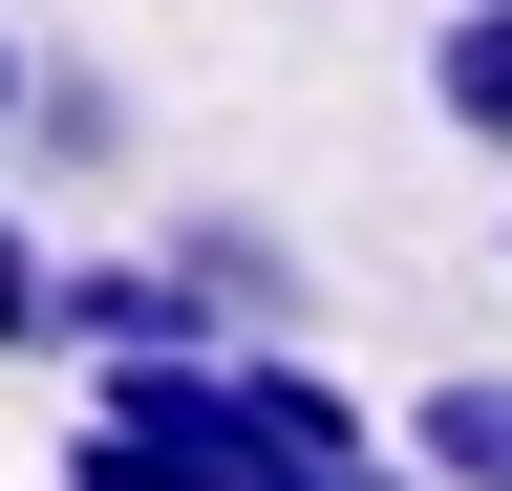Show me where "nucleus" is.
<instances>
[{
    "instance_id": "obj_4",
    "label": "nucleus",
    "mask_w": 512,
    "mask_h": 491,
    "mask_svg": "<svg viewBox=\"0 0 512 491\" xmlns=\"http://www.w3.org/2000/svg\"><path fill=\"white\" fill-rule=\"evenodd\" d=\"M427 107L470 150H512V0H448V43H427Z\"/></svg>"
},
{
    "instance_id": "obj_6",
    "label": "nucleus",
    "mask_w": 512,
    "mask_h": 491,
    "mask_svg": "<svg viewBox=\"0 0 512 491\" xmlns=\"http://www.w3.org/2000/svg\"><path fill=\"white\" fill-rule=\"evenodd\" d=\"M64 491H278L256 449H214V427H192V449H150V427H86V470Z\"/></svg>"
},
{
    "instance_id": "obj_3",
    "label": "nucleus",
    "mask_w": 512,
    "mask_h": 491,
    "mask_svg": "<svg viewBox=\"0 0 512 491\" xmlns=\"http://www.w3.org/2000/svg\"><path fill=\"white\" fill-rule=\"evenodd\" d=\"M171 257H192V299H214L235 342H299V257H278V235H256V214H192Z\"/></svg>"
},
{
    "instance_id": "obj_7",
    "label": "nucleus",
    "mask_w": 512,
    "mask_h": 491,
    "mask_svg": "<svg viewBox=\"0 0 512 491\" xmlns=\"http://www.w3.org/2000/svg\"><path fill=\"white\" fill-rule=\"evenodd\" d=\"M22 150H43V171H128V86H107V65H43V86H22Z\"/></svg>"
},
{
    "instance_id": "obj_8",
    "label": "nucleus",
    "mask_w": 512,
    "mask_h": 491,
    "mask_svg": "<svg viewBox=\"0 0 512 491\" xmlns=\"http://www.w3.org/2000/svg\"><path fill=\"white\" fill-rule=\"evenodd\" d=\"M0 342H64V257H43L22 214H0Z\"/></svg>"
},
{
    "instance_id": "obj_5",
    "label": "nucleus",
    "mask_w": 512,
    "mask_h": 491,
    "mask_svg": "<svg viewBox=\"0 0 512 491\" xmlns=\"http://www.w3.org/2000/svg\"><path fill=\"white\" fill-rule=\"evenodd\" d=\"M406 470L427 491H512V385H427L406 406Z\"/></svg>"
},
{
    "instance_id": "obj_2",
    "label": "nucleus",
    "mask_w": 512,
    "mask_h": 491,
    "mask_svg": "<svg viewBox=\"0 0 512 491\" xmlns=\"http://www.w3.org/2000/svg\"><path fill=\"white\" fill-rule=\"evenodd\" d=\"M64 342H86V363H192L235 321L192 299V257H64Z\"/></svg>"
},
{
    "instance_id": "obj_9",
    "label": "nucleus",
    "mask_w": 512,
    "mask_h": 491,
    "mask_svg": "<svg viewBox=\"0 0 512 491\" xmlns=\"http://www.w3.org/2000/svg\"><path fill=\"white\" fill-rule=\"evenodd\" d=\"M22 86H43V65H22V22H0V129H22Z\"/></svg>"
},
{
    "instance_id": "obj_1",
    "label": "nucleus",
    "mask_w": 512,
    "mask_h": 491,
    "mask_svg": "<svg viewBox=\"0 0 512 491\" xmlns=\"http://www.w3.org/2000/svg\"><path fill=\"white\" fill-rule=\"evenodd\" d=\"M214 385H235V449L278 470V491H342V470H363V406L320 385L299 342H214Z\"/></svg>"
}]
</instances>
